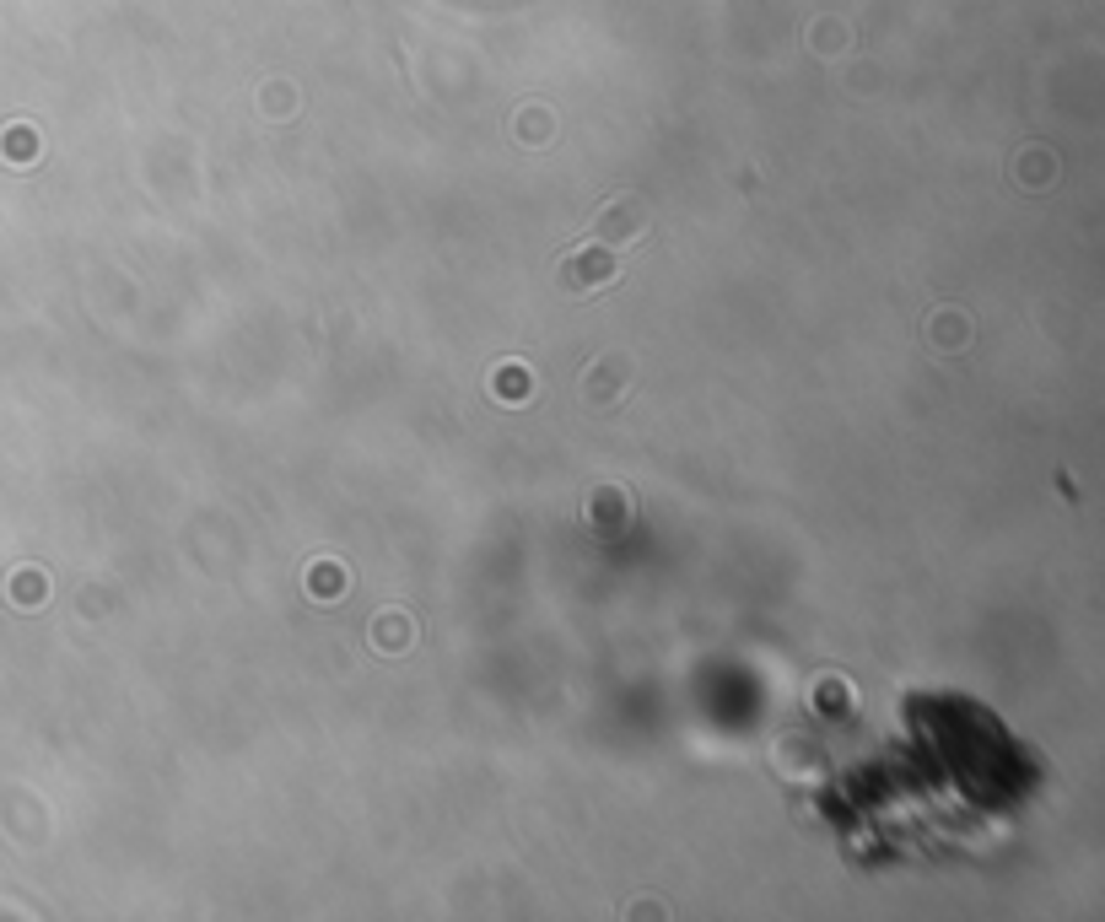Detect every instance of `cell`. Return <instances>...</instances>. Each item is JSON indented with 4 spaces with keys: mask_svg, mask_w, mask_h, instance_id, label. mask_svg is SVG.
<instances>
[{
    "mask_svg": "<svg viewBox=\"0 0 1105 922\" xmlns=\"http://www.w3.org/2000/svg\"><path fill=\"white\" fill-rule=\"evenodd\" d=\"M529 394H534V383H529V367H523V362H507V367H496V373H491V399H502V405H523Z\"/></svg>",
    "mask_w": 1105,
    "mask_h": 922,
    "instance_id": "obj_3",
    "label": "cell"
},
{
    "mask_svg": "<svg viewBox=\"0 0 1105 922\" xmlns=\"http://www.w3.org/2000/svg\"><path fill=\"white\" fill-rule=\"evenodd\" d=\"M615 275H620V254L610 249V243L593 238V243H583V249L566 254V265H561V286H566V292H577V297H583V292L593 297L599 286H610Z\"/></svg>",
    "mask_w": 1105,
    "mask_h": 922,
    "instance_id": "obj_1",
    "label": "cell"
},
{
    "mask_svg": "<svg viewBox=\"0 0 1105 922\" xmlns=\"http://www.w3.org/2000/svg\"><path fill=\"white\" fill-rule=\"evenodd\" d=\"M340 588H345V572H340V567H313V594H319V599H324V594L335 599Z\"/></svg>",
    "mask_w": 1105,
    "mask_h": 922,
    "instance_id": "obj_4",
    "label": "cell"
},
{
    "mask_svg": "<svg viewBox=\"0 0 1105 922\" xmlns=\"http://www.w3.org/2000/svg\"><path fill=\"white\" fill-rule=\"evenodd\" d=\"M642 232H647V205L637 195H615L599 211V222H593V238L610 243V249H626V243L642 238Z\"/></svg>",
    "mask_w": 1105,
    "mask_h": 922,
    "instance_id": "obj_2",
    "label": "cell"
}]
</instances>
